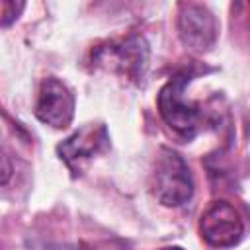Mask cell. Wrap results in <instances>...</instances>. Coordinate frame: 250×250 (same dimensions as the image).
I'll list each match as a JSON object with an SVG mask.
<instances>
[{"mask_svg":"<svg viewBox=\"0 0 250 250\" xmlns=\"http://www.w3.org/2000/svg\"><path fill=\"white\" fill-rule=\"evenodd\" d=\"M178 33L184 45H188L191 51L205 53L213 49L219 25L215 16L201 4H182L180 16H178Z\"/></svg>","mask_w":250,"mask_h":250,"instance_id":"52a82bcc","label":"cell"},{"mask_svg":"<svg viewBox=\"0 0 250 250\" xmlns=\"http://www.w3.org/2000/svg\"><path fill=\"white\" fill-rule=\"evenodd\" d=\"M199 234L211 248H232L244 238V221L229 201H213L201 213Z\"/></svg>","mask_w":250,"mask_h":250,"instance_id":"3957f363","label":"cell"},{"mask_svg":"<svg viewBox=\"0 0 250 250\" xmlns=\"http://www.w3.org/2000/svg\"><path fill=\"white\" fill-rule=\"evenodd\" d=\"M160 250H184L182 246H166V248H160Z\"/></svg>","mask_w":250,"mask_h":250,"instance_id":"9c48e42d","label":"cell"},{"mask_svg":"<svg viewBox=\"0 0 250 250\" xmlns=\"http://www.w3.org/2000/svg\"><path fill=\"white\" fill-rule=\"evenodd\" d=\"M94 62L107 66L111 70H119L133 80H139L145 76V70L148 66L146 41L139 35H133L125 41L100 47L94 53Z\"/></svg>","mask_w":250,"mask_h":250,"instance_id":"5b68a950","label":"cell"},{"mask_svg":"<svg viewBox=\"0 0 250 250\" xmlns=\"http://www.w3.org/2000/svg\"><path fill=\"white\" fill-rule=\"evenodd\" d=\"M107 150H109V133L104 123H86L57 146L61 160L74 174L82 170L84 162Z\"/></svg>","mask_w":250,"mask_h":250,"instance_id":"277c9868","label":"cell"},{"mask_svg":"<svg viewBox=\"0 0 250 250\" xmlns=\"http://www.w3.org/2000/svg\"><path fill=\"white\" fill-rule=\"evenodd\" d=\"M10 174H12V166H10L8 158L0 152V184H4L10 178Z\"/></svg>","mask_w":250,"mask_h":250,"instance_id":"ba28073f","label":"cell"},{"mask_svg":"<svg viewBox=\"0 0 250 250\" xmlns=\"http://www.w3.org/2000/svg\"><path fill=\"white\" fill-rule=\"evenodd\" d=\"M150 188L154 197L166 207H180L188 203L193 195V178L184 156L162 146L154 160Z\"/></svg>","mask_w":250,"mask_h":250,"instance_id":"6da1fadb","label":"cell"},{"mask_svg":"<svg viewBox=\"0 0 250 250\" xmlns=\"http://www.w3.org/2000/svg\"><path fill=\"white\" fill-rule=\"evenodd\" d=\"M74 105L76 100L72 90L59 78L49 76L41 82L39 96L35 102V117L45 125L64 129L74 117Z\"/></svg>","mask_w":250,"mask_h":250,"instance_id":"8992f818","label":"cell"},{"mask_svg":"<svg viewBox=\"0 0 250 250\" xmlns=\"http://www.w3.org/2000/svg\"><path fill=\"white\" fill-rule=\"evenodd\" d=\"M189 72L174 74L158 92V111L164 123L182 139L189 141L199 131L201 113L195 104L186 100V86L189 84Z\"/></svg>","mask_w":250,"mask_h":250,"instance_id":"7a4b0ae2","label":"cell"}]
</instances>
